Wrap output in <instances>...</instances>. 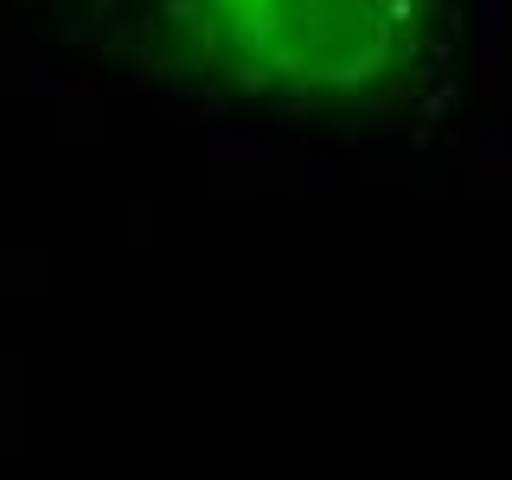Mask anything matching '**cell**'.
Returning a JSON list of instances; mask_svg holds the SVG:
<instances>
[{
	"instance_id": "1",
	"label": "cell",
	"mask_w": 512,
	"mask_h": 480,
	"mask_svg": "<svg viewBox=\"0 0 512 480\" xmlns=\"http://www.w3.org/2000/svg\"><path fill=\"white\" fill-rule=\"evenodd\" d=\"M141 39L263 116L410 122L461 71V0H154Z\"/></svg>"
}]
</instances>
